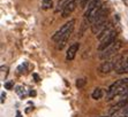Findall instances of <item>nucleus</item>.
I'll return each instance as SVG.
<instances>
[{
    "mask_svg": "<svg viewBox=\"0 0 128 117\" xmlns=\"http://www.w3.org/2000/svg\"><path fill=\"white\" fill-rule=\"evenodd\" d=\"M122 117H128V116H122Z\"/></svg>",
    "mask_w": 128,
    "mask_h": 117,
    "instance_id": "obj_25",
    "label": "nucleus"
},
{
    "mask_svg": "<svg viewBox=\"0 0 128 117\" xmlns=\"http://www.w3.org/2000/svg\"><path fill=\"white\" fill-rule=\"evenodd\" d=\"M13 87H14V80H7L5 83V88L6 90H12Z\"/></svg>",
    "mask_w": 128,
    "mask_h": 117,
    "instance_id": "obj_18",
    "label": "nucleus"
},
{
    "mask_svg": "<svg viewBox=\"0 0 128 117\" xmlns=\"http://www.w3.org/2000/svg\"><path fill=\"white\" fill-rule=\"evenodd\" d=\"M89 2H90V0H78V6H80L81 9H84V8H86Z\"/></svg>",
    "mask_w": 128,
    "mask_h": 117,
    "instance_id": "obj_16",
    "label": "nucleus"
},
{
    "mask_svg": "<svg viewBox=\"0 0 128 117\" xmlns=\"http://www.w3.org/2000/svg\"><path fill=\"white\" fill-rule=\"evenodd\" d=\"M5 98H6V95H5V93H1V103H4L5 102Z\"/></svg>",
    "mask_w": 128,
    "mask_h": 117,
    "instance_id": "obj_20",
    "label": "nucleus"
},
{
    "mask_svg": "<svg viewBox=\"0 0 128 117\" xmlns=\"http://www.w3.org/2000/svg\"><path fill=\"white\" fill-rule=\"evenodd\" d=\"M128 84V79H119L114 82L113 84L108 87L107 91V100H112V98H116V95H119L120 92L124 90L126 85Z\"/></svg>",
    "mask_w": 128,
    "mask_h": 117,
    "instance_id": "obj_2",
    "label": "nucleus"
},
{
    "mask_svg": "<svg viewBox=\"0 0 128 117\" xmlns=\"http://www.w3.org/2000/svg\"><path fill=\"white\" fill-rule=\"evenodd\" d=\"M122 44L121 41H114L113 44H111L108 47H106L105 50H103L100 52V54H99V58H100V60H107V58H112V56L116 55V53L119 52V50L121 48Z\"/></svg>",
    "mask_w": 128,
    "mask_h": 117,
    "instance_id": "obj_3",
    "label": "nucleus"
},
{
    "mask_svg": "<svg viewBox=\"0 0 128 117\" xmlns=\"http://www.w3.org/2000/svg\"><path fill=\"white\" fill-rule=\"evenodd\" d=\"M116 37H118V32H116V30H113L111 33H108V35L105 37L104 39H102L100 40V44H99L98 46V51L99 52H102L103 50H105L106 47H108L111 44H113L114 41H116Z\"/></svg>",
    "mask_w": 128,
    "mask_h": 117,
    "instance_id": "obj_5",
    "label": "nucleus"
},
{
    "mask_svg": "<svg viewBox=\"0 0 128 117\" xmlns=\"http://www.w3.org/2000/svg\"><path fill=\"white\" fill-rule=\"evenodd\" d=\"M32 77L36 79V82H39V80H40V79H39V76H38V75H37V73H34V75H32Z\"/></svg>",
    "mask_w": 128,
    "mask_h": 117,
    "instance_id": "obj_19",
    "label": "nucleus"
},
{
    "mask_svg": "<svg viewBox=\"0 0 128 117\" xmlns=\"http://www.w3.org/2000/svg\"><path fill=\"white\" fill-rule=\"evenodd\" d=\"M78 48H80V44L78 43H74V44H72L69 46V48L67 50V54H66V60L67 61H72V60H74L75 55H76V53H78Z\"/></svg>",
    "mask_w": 128,
    "mask_h": 117,
    "instance_id": "obj_7",
    "label": "nucleus"
},
{
    "mask_svg": "<svg viewBox=\"0 0 128 117\" xmlns=\"http://www.w3.org/2000/svg\"><path fill=\"white\" fill-rule=\"evenodd\" d=\"M122 58H124L122 55H118V54H116V55L107 58V60H104V62L98 67V72L100 73V75H107V73H110L113 69H116V68L119 65V63L122 61Z\"/></svg>",
    "mask_w": 128,
    "mask_h": 117,
    "instance_id": "obj_1",
    "label": "nucleus"
},
{
    "mask_svg": "<svg viewBox=\"0 0 128 117\" xmlns=\"http://www.w3.org/2000/svg\"><path fill=\"white\" fill-rule=\"evenodd\" d=\"M16 117H22V116H21V113H20V111H16Z\"/></svg>",
    "mask_w": 128,
    "mask_h": 117,
    "instance_id": "obj_21",
    "label": "nucleus"
},
{
    "mask_svg": "<svg viewBox=\"0 0 128 117\" xmlns=\"http://www.w3.org/2000/svg\"><path fill=\"white\" fill-rule=\"evenodd\" d=\"M127 105H128V100L126 99V98L125 99H121L120 101H118V102H116V105L110 109V114L112 115V114H114V113H116V111L121 110L122 108H126V106Z\"/></svg>",
    "mask_w": 128,
    "mask_h": 117,
    "instance_id": "obj_10",
    "label": "nucleus"
},
{
    "mask_svg": "<svg viewBox=\"0 0 128 117\" xmlns=\"http://www.w3.org/2000/svg\"><path fill=\"white\" fill-rule=\"evenodd\" d=\"M100 117H108V116H100Z\"/></svg>",
    "mask_w": 128,
    "mask_h": 117,
    "instance_id": "obj_24",
    "label": "nucleus"
},
{
    "mask_svg": "<svg viewBox=\"0 0 128 117\" xmlns=\"http://www.w3.org/2000/svg\"><path fill=\"white\" fill-rule=\"evenodd\" d=\"M91 97H92L94 100H99L102 97H103V91H102L100 88H95V91L92 92Z\"/></svg>",
    "mask_w": 128,
    "mask_h": 117,
    "instance_id": "obj_15",
    "label": "nucleus"
},
{
    "mask_svg": "<svg viewBox=\"0 0 128 117\" xmlns=\"http://www.w3.org/2000/svg\"><path fill=\"white\" fill-rule=\"evenodd\" d=\"M74 25H75V20H69L68 22H66V23L64 24V25L61 26L59 30H58L57 32L52 36V40H54V41H57V43H58V41L60 40V38H61V37H62V36L65 35V33L67 32L69 29L74 28Z\"/></svg>",
    "mask_w": 128,
    "mask_h": 117,
    "instance_id": "obj_4",
    "label": "nucleus"
},
{
    "mask_svg": "<svg viewBox=\"0 0 128 117\" xmlns=\"http://www.w3.org/2000/svg\"><path fill=\"white\" fill-rule=\"evenodd\" d=\"M114 30V28H113V24L111 23V22H108V23L106 24V25L103 28V29L99 31L98 33H97V38L99 39V40H102V39H104L105 37H106L108 33H111L112 31Z\"/></svg>",
    "mask_w": 128,
    "mask_h": 117,
    "instance_id": "obj_9",
    "label": "nucleus"
},
{
    "mask_svg": "<svg viewBox=\"0 0 128 117\" xmlns=\"http://www.w3.org/2000/svg\"><path fill=\"white\" fill-rule=\"evenodd\" d=\"M76 8V0H72L70 2H68L61 10V17H68L72 13L74 12V9Z\"/></svg>",
    "mask_w": 128,
    "mask_h": 117,
    "instance_id": "obj_6",
    "label": "nucleus"
},
{
    "mask_svg": "<svg viewBox=\"0 0 128 117\" xmlns=\"http://www.w3.org/2000/svg\"><path fill=\"white\" fill-rule=\"evenodd\" d=\"M90 22L86 18H84V21L81 23V26H80V31H78V38H81V37H83V35H84V32H86V26H88V24H89Z\"/></svg>",
    "mask_w": 128,
    "mask_h": 117,
    "instance_id": "obj_12",
    "label": "nucleus"
},
{
    "mask_svg": "<svg viewBox=\"0 0 128 117\" xmlns=\"http://www.w3.org/2000/svg\"><path fill=\"white\" fill-rule=\"evenodd\" d=\"M116 72L118 75H122V73L128 72V58H122V61L119 63V65L116 68Z\"/></svg>",
    "mask_w": 128,
    "mask_h": 117,
    "instance_id": "obj_11",
    "label": "nucleus"
},
{
    "mask_svg": "<svg viewBox=\"0 0 128 117\" xmlns=\"http://www.w3.org/2000/svg\"><path fill=\"white\" fill-rule=\"evenodd\" d=\"M86 85V79L84 78H80V79H78L76 80V87L80 90V88H82Z\"/></svg>",
    "mask_w": 128,
    "mask_h": 117,
    "instance_id": "obj_17",
    "label": "nucleus"
},
{
    "mask_svg": "<svg viewBox=\"0 0 128 117\" xmlns=\"http://www.w3.org/2000/svg\"><path fill=\"white\" fill-rule=\"evenodd\" d=\"M30 95H36V92L31 91V92H30Z\"/></svg>",
    "mask_w": 128,
    "mask_h": 117,
    "instance_id": "obj_22",
    "label": "nucleus"
},
{
    "mask_svg": "<svg viewBox=\"0 0 128 117\" xmlns=\"http://www.w3.org/2000/svg\"><path fill=\"white\" fill-rule=\"evenodd\" d=\"M122 1H124V2H125L126 5H128V0H122Z\"/></svg>",
    "mask_w": 128,
    "mask_h": 117,
    "instance_id": "obj_23",
    "label": "nucleus"
},
{
    "mask_svg": "<svg viewBox=\"0 0 128 117\" xmlns=\"http://www.w3.org/2000/svg\"><path fill=\"white\" fill-rule=\"evenodd\" d=\"M73 30H74V28H72V29H69L67 32L65 33V35L60 38V40L58 41V45H57V48L59 51H61V50H64V47L66 46V44H67V41L69 40V38H70V36H72V33H73Z\"/></svg>",
    "mask_w": 128,
    "mask_h": 117,
    "instance_id": "obj_8",
    "label": "nucleus"
},
{
    "mask_svg": "<svg viewBox=\"0 0 128 117\" xmlns=\"http://www.w3.org/2000/svg\"><path fill=\"white\" fill-rule=\"evenodd\" d=\"M70 1H72V0H59V1H58V3H57V6H56V9H54V10H56L57 13H58V12H61L64 7H65L68 2H70Z\"/></svg>",
    "mask_w": 128,
    "mask_h": 117,
    "instance_id": "obj_13",
    "label": "nucleus"
},
{
    "mask_svg": "<svg viewBox=\"0 0 128 117\" xmlns=\"http://www.w3.org/2000/svg\"><path fill=\"white\" fill-rule=\"evenodd\" d=\"M53 7V1L52 0H42V8L48 10V9Z\"/></svg>",
    "mask_w": 128,
    "mask_h": 117,
    "instance_id": "obj_14",
    "label": "nucleus"
}]
</instances>
